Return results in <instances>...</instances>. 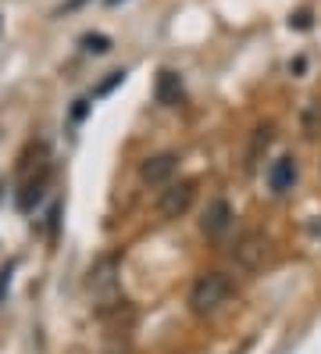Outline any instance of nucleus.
Segmentation results:
<instances>
[{
	"label": "nucleus",
	"instance_id": "3",
	"mask_svg": "<svg viewBox=\"0 0 321 354\" xmlns=\"http://www.w3.org/2000/svg\"><path fill=\"white\" fill-rule=\"evenodd\" d=\"M193 197H197V183H193V179L171 183L168 190L161 194V201H157V212H161V218H182V215L189 212Z\"/></svg>",
	"mask_w": 321,
	"mask_h": 354
},
{
	"label": "nucleus",
	"instance_id": "2",
	"mask_svg": "<svg viewBox=\"0 0 321 354\" xmlns=\"http://www.w3.org/2000/svg\"><path fill=\"white\" fill-rule=\"evenodd\" d=\"M90 294L100 308H115L118 304V265L115 258H100L90 272Z\"/></svg>",
	"mask_w": 321,
	"mask_h": 354
},
{
	"label": "nucleus",
	"instance_id": "8",
	"mask_svg": "<svg viewBox=\"0 0 321 354\" xmlns=\"http://www.w3.org/2000/svg\"><path fill=\"white\" fill-rule=\"evenodd\" d=\"M182 100V79L175 72H161L157 75V104H164V108H175V104Z\"/></svg>",
	"mask_w": 321,
	"mask_h": 354
},
{
	"label": "nucleus",
	"instance_id": "4",
	"mask_svg": "<svg viewBox=\"0 0 321 354\" xmlns=\"http://www.w3.org/2000/svg\"><path fill=\"white\" fill-rule=\"evenodd\" d=\"M232 258L240 261L243 268H261L264 265V258H268V236L264 233H243L240 236V243H235V251H232Z\"/></svg>",
	"mask_w": 321,
	"mask_h": 354
},
{
	"label": "nucleus",
	"instance_id": "7",
	"mask_svg": "<svg viewBox=\"0 0 321 354\" xmlns=\"http://www.w3.org/2000/svg\"><path fill=\"white\" fill-rule=\"evenodd\" d=\"M293 183H296V161L293 158L271 161V169H268V186H271V190L275 194H289Z\"/></svg>",
	"mask_w": 321,
	"mask_h": 354
},
{
	"label": "nucleus",
	"instance_id": "5",
	"mask_svg": "<svg viewBox=\"0 0 321 354\" xmlns=\"http://www.w3.org/2000/svg\"><path fill=\"white\" fill-rule=\"evenodd\" d=\"M232 218H235L232 204L218 197V201H211V204L204 207V215H200V229H204L207 236H222V233H228Z\"/></svg>",
	"mask_w": 321,
	"mask_h": 354
},
{
	"label": "nucleus",
	"instance_id": "10",
	"mask_svg": "<svg viewBox=\"0 0 321 354\" xmlns=\"http://www.w3.org/2000/svg\"><path fill=\"white\" fill-rule=\"evenodd\" d=\"M111 4H121V0H111Z\"/></svg>",
	"mask_w": 321,
	"mask_h": 354
},
{
	"label": "nucleus",
	"instance_id": "6",
	"mask_svg": "<svg viewBox=\"0 0 321 354\" xmlns=\"http://www.w3.org/2000/svg\"><path fill=\"white\" fill-rule=\"evenodd\" d=\"M175 169H179V158H175V154H154V158L143 161L139 176H143V183H150V186H164L171 176H175Z\"/></svg>",
	"mask_w": 321,
	"mask_h": 354
},
{
	"label": "nucleus",
	"instance_id": "1",
	"mask_svg": "<svg viewBox=\"0 0 321 354\" xmlns=\"http://www.w3.org/2000/svg\"><path fill=\"white\" fill-rule=\"evenodd\" d=\"M228 294H232L228 276H222V272H204L197 283H193V290H189V308L197 311V315H211V311H218V308L228 301Z\"/></svg>",
	"mask_w": 321,
	"mask_h": 354
},
{
	"label": "nucleus",
	"instance_id": "9",
	"mask_svg": "<svg viewBox=\"0 0 321 354\" xmlns=\"http://www.w3.org/2000/svg\"><path fill=\"white\" fill-rule=\"evenodd\" d=\"M82 44H86V50H93V54H107V50H111V39H107V36H86Z\"/></svg>",
	"mask_w": 321,
	"mask_h": 354
}]
</instances>
